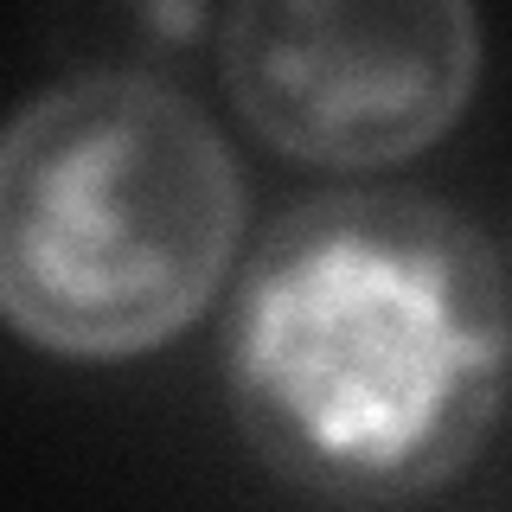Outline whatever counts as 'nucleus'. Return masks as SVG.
Masks as SVG:
<instances>
[{
    "label": "nucleus",
    "instance_id": "nucleus-1",
    "mask_svg": "<svg viewBox=\"0 0 512 512\" xmlns=\"http://www.w3.org/2000/svg\"><path fill=\"white\" fill-rule=\"evenodd\" d=\"M231 410L282 480L404 500L455 480L512 384L493 244L416 192H320L269 224L231 308Z\"/></svg>",
    "mask_w": 512,
    "mask_h": 512
},
{
    "label": "nucleus",
    "instance_id": "nucleus-3",
    "mask_svg": "<svg viewBox=\"0 0 512 512\" xmlns=\"http://www.w3.org/2000/svg\"><path fill=\"white\" fill-rule=\"evenodd\" d=\"M224 90L288 160L378 167L416 154L468 109L480 20L455 0L410 7H231Z\"/></svg>",
    "mask_w": 512,
    "mask_h": 512
},
{
    "label": "nucleus",
    "instance_id": "nucleus-2",
    "mask_svg": "<svg viewBox=\"0 0 512 512\" xmlns=\"http://www.w3.org/2000/svg\"><path fill=\"white\" fill-rule=\"evenodd\" d=\"M237 231V160L173 84L71 77L7 135L0 301L45 352L128 359L173 340L218 295Z\"/></svg>",
    "mask_w": 512,
    "mask_h": 512
}]
</instances>
